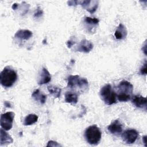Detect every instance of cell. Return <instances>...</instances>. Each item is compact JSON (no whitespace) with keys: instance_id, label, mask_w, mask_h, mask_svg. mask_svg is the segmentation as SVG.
Returning <instances> with one entry per match:
<instances>
[{"instance_id":"1","label":"cell","mask_w":147,"mask_h":147,"mask_svg":"<svg viewBox=\"0 0 147 147\" xmlns=\"http://www.w3.org/2000/svg\"><path fill=\"white\" fill-rule=\"evenodd\" d=\"M133 86L127 80H122L117 86V98L119 102H127L132 96Z\"/></svg>"},{"instance_id":"2","label":"cell","mask_w":147,"mask_h":147,"mask_svg":"<svg viewBox=\"0 0 147 147\" xmlns=\"http://www.w3.org/2000/svg\"><path fill=\"white\" fill-rule=\"evenodd\" d=\"M17 79L16 72L9 67L3 68L0 74V82L5 87H11Z\"/></svg>"},{"instance_id":"3","label":"cell","mask_w":147,"mask_h":147,"mask_svg":"<svg viewBox=\"0 0 147 147\" xmlns=\"http://www.w3.org/2000/svg\"><path fill=\"white\" fill-rule=\"evenodd\" d=\"M84 137L86 141L88 144L96 145L99 142L101 139L102 133L97 126L92 125L86 129Z\"/></svg>"},{"instance_id":"4","label":"cell","mask_w":147,"mask_h":147,"mask_svg":"<svg viewBox=\"0 0 147 147\" xmlns=\"http://www.w3.org/2000/svg\"><path fill=\"white\" fill-rule=\"evenodd\" d=\"M100 96L105 103L107 105H111L117 102L116 92L114 91L110 84H107L102 87L100 90Z\"/></svg>"},{"instance_id":"5","label":"cell","mask_w":147,"mask_h":147,"mask_svg":"<svg viewBox=\"0 0 147 147\" xmlns=\"http://www.w3.org/2000/svg\"><path fill=\"white\" fill-rule=\"evenodd\" d=\"M67 87L84 91L87 89L88 83L84 78H81L79 75H70L68 78Z\"/></svg>"},{"instance_id":"6","label":"cell","mask_w":147,"mask_h":147,"mask_svg":"<svg viewBox=\"0 0 147 147\" xmlns=\"http://www.w3.org/2000/svg\"><path fill=\"white\" fill-rule=\"evenodd\" d=\"M15 114L12 111H9L1 115V126L5 130H9L13 127V123Z\"/></svg>"},{"instance_id":"7","label":"cell","mask_w":147,"mask_h":147,"mask_svg":"<svg viewBox=\"0 0 147 147\" xmlns=\"http://www.w3.org/2000/svg\"><path fill=\"white\" fill-rule=\"evenodd\" d=\"M138 136V132L135 129H127L122 134V138L123 141L127 144H131L134 143Z\"/></svg>"},{"instance_id":"8","label":"cell","mask_w":147,"mask_h":147,"mask_svg":"<svg viewBox=\"0 0 147 147\" xmlns=\"http://www.w3.org/2000/svg\"><path fill=\"white\" fill-rule=\"evenodd\" d=\"M51 80V75L45 67H42L41 69L38 76L37 83L38 84H44L48 83Z\"/></svg>"},{"instance_id":"9","label":"cell","mask_w":147,"mask_h":147,"mask_svg":"<svg viewBox=\"0 0 147 147\" xmlns=\"http://www.w3.org/2000/svg\"><path fill=\"white\" fill-rule=\"evenodd\" d=\"M107 129L111 134L118 136L122 132V125L118 119H116L108 126Z\"/></svg>"},{"instance_id":"10","label":"cell","mask_w":147,"mask_h":147,"mask_svg":"<svg viewBox=\"0 0 147 147\" xmlns=\"http://www.w3.org/2000/svg\"><path fill=\"white\" fill-rule=\"evenodd\" d=\"M79 3L84 9L90 13H94L98 6V1H79Z\"/></svg>"},{"instance_id":"11","label":"cell","mask_w":147,"mask_h":147,"mask_svg":"<svg viewBox=\"0 0 147 147\" xmlns=\"http://www.w3.org/2000/svg\"><path fill=\"white\" fill-rule=\"evenodd\" d=\"M146 98L140 95H136L133 96L131 98L132 103L137 108L140 109H146Z\"/></svg>"},{"instance_id":"12","label":"cell","mask_w":147,"mask_h":147,"mask_svg":"<svg viewBox=\"0 0 147 147\" xmlns=\"http://www.w3.org/2000/svg\"><path fill=\"white\" fill-rule=\"evenodd\" d=\"M93 47V44L91 41L84 39L78 44L76 50L81 52L88 53L92 49Z\"/></svg>"},{"instance_id":"13","label":"cell","mask_w":147,"mask_h":147,"mask_svg":"<svg viewBox=\"0 0 147 147\" xmlns=\"http://www.w3.org/2000/svg\"><path fill=\"white\" fill-rule=\"evenodd\" d=\"M33 33L31 31L26 29H21L18 30L15 35L14 37L19 40H28L32 37Z\"/></svg>"},{"instance_id":"14","label":"cell","mask_w":147,"mask_h":147,"mask_svg":"<svg viewBox=\"0 0 147 147\" xmlns=\"http://www.w3.org/2000/svg\"><path fill=\"white\" fill-rule=\"evenodd\" d=\"M13 142V140L11 137L5 131V130L1 128L0 130V145L2 146L3 145H7L11 144Z\"/></svg>"},{"instance_id":"15","label":"cell","mask_w":147,"mask_h":147,"mask_svg":"<svg viewBox=\"0 0 147 147\" xmlns=\"http://www.w3.org/2000/svg\"><path fill=\"white\" fill-rule=\"evenodd\" d=\"M127 34V29L125 25L122 24H120L117 27L114 36L117 40H123L126 38Z\"/></svg>"},{"instance_id":"16","label":"cell","mask_w":147,"mask_h":147,"mask_svg":"<svg viewBox=\"0 0 147 147\" xmlns=\"http://www.w3.org/2000/svg\"><path fill=\"white\" fill-rule=\"evenodd\" d=\"M32 96L36 101L39 102L41 104H44L47 100V95L41 93L38 89H36L33 92Z\"/></svg>"},{"instance_id":"17","label":"cell","mask_w":147,"mask_h":147,"mask_svg":"<svg viewBox=\"0 0 147 147\" xmlns=\"http://www.w3.org/2000/svg\"><path fill=\"white\" fill-rule=\"evenodd\" d=\"M78 101V95L71 91H68L65 95V102L72 105H75Z\"/></svg>"},{"instance_id":"18","label":"cell","mask_w":147,"mask_h":147,"mask_svg":"<svg viewBox=\"0 0 147 147\" xmlns=\"http://www.w3.org/2000/svg\"><path fill=\"white\" fill-rule=\"evenodd\" d=\"M38 116L34 114H30L24 118L23 125L25 126L31 125L37 121Z\"/></svg>"},{"instance_id":"19","label":"cell","mask_w":147,"mask_h":147,"mask_svg":"<svg viewBox=\"0 0 147 147\" xmlns=\"http://www.w3.org/2000/svg\"><path fill=\"white\" fill-rule=\"evenodd\" d=\"M84 23L87 25L88 26H90V28L89 29V31H91L92 27H95L96 25L99 24V20L96 18H91L90 17H86L84 20Z\"/></svg>"},{"instance_id":"20","label":"cell","mask_w":147,"mask_h":147,"mask_svg":"<svg viewBox=\"0 0 147 147\" xmlns=\"http://www.w3.org/2000/svg\"><path fill=\"white\" fill-rule=\"evenodd\" d=\"M48 90L51 95H52L54 98H59L61 95V88L54 86H48Z\"/></svg>"},{"instance_id":"21","label":"cell","mask_w":147,"mask_h":147,"mask_svg":"<svg viewBox=\"0 0 147 147\" xmlns=\"http://www.w3.org/2000/svg\"><path fill=\"white\" fill-rule=\"evenodd\" d=\"M42 14H43L42 10L40 8H37L34 13V17L36 18H38V17H40L42 15Z\"/></svg>"},{"instance_id":"22","label":"cell","mask_w":147,"mask_h":147,"mask_svg":"<svg viewBox=\"0 0 147 147\" xmlns=\"http://www.w3.org/2000/svg\"><path fill=\"white\" fill-rule=\"evenodd\" d=\"M140 74L142 75L146 74V61H145L144 65L140 69Z\"/></svg>"},{"instance_id":"23","label":"cell","mask_w":147,"mask_h":147,"mask_svg":"<svg viewBox=\"0 0 147 147\" xmlns=\"http://www.w3.org/2000/svg\"><path fill=\"white\" fill-rule=\"evenodd\" d=\"M60 146V145L59 144H58L56 142H55V141H49L48 142V145H47V146Z\"/></svg>"},{"instance_id":"24","label":"cell","mask_w":147,"mask_h":147,"mask_svg":"<svg viewBox=\"0 0 147 147\" xmlns=\"http://www.w3.org/2000/svg\"><path fill=\"white\" fill-rule=\"evenodd\" d=\"M78 3H79V1H68V4L69 6H74V5H76Z\"/></svg>"},{"instance_id":"25","label":"cell","mask_w":147,"mask_h":147,"mask_svg":"<svg viewBox=\"0 0 147 147\" xmlns=\"http://www.w3.org/2000/svg\"><path fill=\"white\" fill-rule=\"evenodd\" d=\"M74 43H75V42H72L71 40H68V41L67 42V46H68V48H71V46L74 44Z\"/></svg>"},{"instance_id":"26","label":"cell","mask_w":147,"mask_h":147,"mask_svg":"<svg viewBox=\"0 0 147 147\" xmlns=\"http://www.w3.org/2000/svg\"><path fill=\"white\" fill-rule=\"evenodd\" d=\"M17 7H18V4H17V3H14V4L13 5V6H12V9H13V10H16V9L17 8Z\"/></svg>"}]
</instances>
